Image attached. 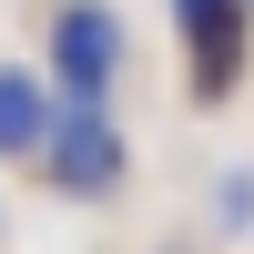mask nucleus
<instances>
[{
  "label": "nucleus",
  "instance_id": "3",
  "mask_svg": "<svg viewBox=\"0 0 254 254\" xmlns=\"http://www.w3.org/2000/svg\"><path fill=\"white\" fill-rule=\"evenodd\" d=\"M173 31H183V61H193V92L214 102L224 81L244 71V31H254V10H244V0H173Z\"/></svg>",
  "mask_w": 254,
  "mask_h": 254
},
{
  "label": "nucleus",
  "instance_id": "2",
  "mask_svg": "<svg viewBox=\"0 0 254 254\" xmlns=\"http://www.w3.org/2000/svg\"><path fill=\"white\" fill-rule=\"evenodd\" d=\"M112 71H122V20L102 10V0H71V10L51 20V81L61 92H112Z\"/></svg>",
  "mask_w": 254,
  "mask_h": 254
},
{
  "label": "nucleus",
  "instance_id": "4",
  "mask_svg": "<svg viewBox=\"0 0 254 254\" xmlns=\"http://www.w3.org/2000/svg\"><path fill=\"white\" fill-rule=\"evenodd\" d=\"M41 132H51V81L20 71V61H0V153L31 163V153H41Z\"/></svg>",
  "mask_w": 254,
  "mask_h": 254
},
{
  "label": "nucleus",
  "instance_id": "5",
  "mask_svg": "<svg viewBox=\"0 0 254 254\" xmlns=\"http://www.w3.org/2000/svg\"><path fill=\"white\" fill-rule=\"evenodd\" d=\"M224 224H234V234L254 224V173H224Z\"/></svg>",
  "mask_w": 254,
  "mask_h": 254
},
{
  "label": "nucleus",
  "instance_id": "1",
  "mask_svg": "<svg viewBox=\"0 0 254 254\" xmlns=\"http://www.w3.org/2000/svg\"><path fill=\"white\" fill-rule=\"evenodd\" d=\"M31 163H41L71 203H102V193L122 183V163H132V153H122V132H112V102L61 92V81H51V132H41V153H31Z\"/></svg>",
  "mask_w": 254,
  "mask_h": 254
}]
</instances>
